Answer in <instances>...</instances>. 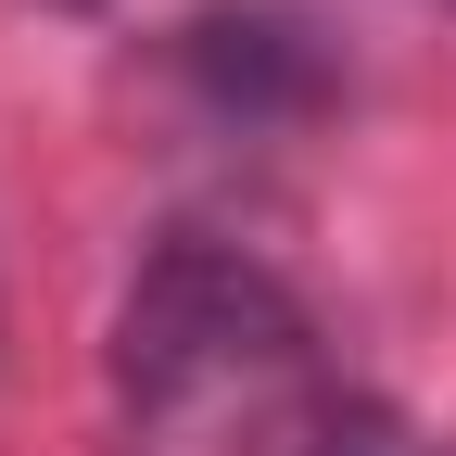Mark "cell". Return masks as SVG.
Listing matches in <instances>:
<instances>
[{
	"instance_id": "1",
	"label": "cell",
	"mask_w": 456,
	"mask_h": 456,
	"mask_svg": "<svg viewBox=\"0 0 456 456\" xmlns=\"http://www.w3.org/2000/svg\"><path fill=\"white\" fill-rule=\"evenodd\" d=\"M292 456H419V431H393L380 406H342V393H317L305 431H292Z\"/></svg>"
}]
</instances>
